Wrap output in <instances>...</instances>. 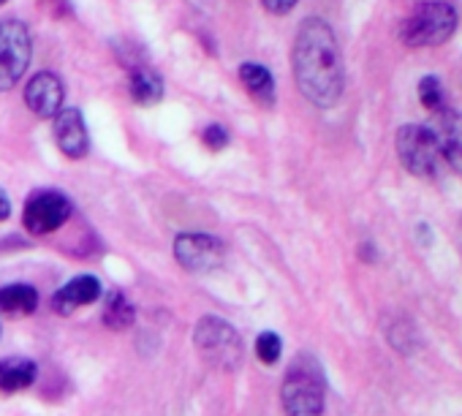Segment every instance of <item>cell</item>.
<instances>
[{
	"label": "cell",
	"instance_id": "obj_13",
	"mask_svg": "<svg viewBox=\"0 0 462 416\" xmlns=\"http://www.w3.org/2000/svg\"><path fill=\"white\" fill-rule=\"evenodd\" d=\"M36 362L23 359V356H12L0 362V389L4 392H20L25 386H31L36 381Z\"/></svg>",
	"mask_w": 462,
	"mask_h": 416
},
{
	"label": "cell",
	"instance_id": "obj_22",
	"mask_svg": "<svg viewBox=\"0 0 462 416\" xmlns=\"http://www.w3.org/2000/svg\"><path fill=\"white\" fill-rule=\"evenodd\" d=\"M9 213H12V204H9L6 193L0 190V221H6V218H9Z\"/></svg>",
	"mask_w": 462,
	"mask_h": 416
},
{
	"label": "cell",
	"instance_id": "obj_7",
	"mask_svg": "<svg viewBox=\"0 0 462 416\" xmlns=\"http://www.w3.org/2000/svg\"><path fill=\"white\" fill-rule=\"evenodd\" d=\"M71 218V201L60 190H42L25 204V229L31 235H50Z\"/></svg>",
	"mask_w": 462,
	"mask_h": 416
},
{
	"label": "cell",
	"instance_id": "obj_5",
	"mask_svg": "<svg viewBox=\"0 0 462 416\" xmlns=\"http://www.w3.org/2000/svg\"><path fill=\"white\" fill-rule=\"evenodd\" d=\"M33 55V44H31V33L20 20H6L0 23V93L12 90Z\"/></svg>",
	"mask_w": 462,
	"mask_h": 416
},
{
	"label": "cell",
	"instance_id": "obj_23",
	"mask_svg": "<svg viewBox=\"0 0 462 416\" xmlns=\"http://www.w3.org/2000/svg\"><path fill=\"white\" fill-rule=\"evenodd\" d=\"M0 4H6V0H0Z\"/></svg>",
	"mask_w": 462,
	"mask_h": 416
},
{
	"label": "cell",
	"instance_id": "obj_17",
	"mask_svg": "<svg viewBox=\"0 0 462 416\" xmlns=\"http://www.w3.org/2000/svg\"><path fill=\"white\" fill-rule=\"evenodd\" d=\"M104 321L112 329H125L134 321V305L120 291H112V297L106 300V308H104Z\"/></svg>",
	"mask_w": 462,
	"mask_h": 416
},
{
	"label": "cell",
	"instance_id": "obj_16",
	"mask_svg": "<svg viewBox=\"0 0 462 416\" xmlns=\"http://www.w3.org/2000/svg\"><path fill=\"white\" fill-rule=\"evenodd\" d=\"M39 305V294L33 286L17 283L0 289V313H33Z\"/></svg>",
	"mask_w": 462,
	"mask_h": 416
},
{
	"label": "cell",
	"instance_id": "obj_8",
	"mask_svg": "<svg viewBox=\"0 0 462 416\" xmlns=\"http://www.w3.org/2000/svg\"><path fill=\"white\" fill-rule=\"evenodd\" d=\"M174 254L177 262L193 273H207L212 267H217L223 262V248L215 237L209 235H199V232H188L180 235L174 243Z\"/></svg>",
	"mask_w": 462,
	"mask_h": 416
},
{
	"label": "cell",
	"instance_id": "obj_9",
	"mask_svg": "<svg viewBox=\"0 0 462 416\" xmlns=\"http://www.w3.org/2000/svg\"><path fill=\"white\" fill-rule=\"evenodd\" d=\"M438 142V150H440V158L462 174V115L459 112H451V109H443L435 115L432 125H427Z\"/></svg>",
	"mask_w": 462,
	"mask_h": 416
},
{
	"label": "cell",
	"instance_id": "obj_3",
	"mask_svg": "<svg viewBox=\"0 0 462 416\" xmlns=\"http://www.w3.org/2000/svg\"><path fill=\"white\" fill-rule=\"evenodd\" d=\"M281 400L289 416H321L324 411V378L316 362L297 359L289 370Z\"/></svg>",
	"mask_w": 462,
	"mask_h": 416
},
{
	"label": "cell",
	"instance_id": "obj_15",
	"mask_svg": "<svg viewBox=\"0 0 462 416\" xmlns=\"http://www.w3.org/2000/svg\"><path fill=\"white\" fill-rule=\"evenodd\" d=\"M131 98L142 106H152L163 98V82L158 74L139 69L131 74Z\"/></svg>",
	"mask_w": 462,
	"mask_h": 416
},
{
	"label": "cell",
	"instance_id": "obj_19",
	"mask_svg": "<svg viewBox=\"0 0 462 416\" xmlns=\"http://www.w3.org/2000/svg\"><path fill=\"white\" fill-rule=\"evenodd\" d=\"M281 351H283V343H281V337H278L275 332L259 335V340H256V354H259V359H262L264 365H275V362L281 359Z\"/></svg>",
	"mask_w": 462,
	"mask_h": 416
},
{
	"label": "cell",
	"instance_id": "obj_2",
	"mask_svg": "<svg viewBox=\"0 0 462 416\" xmlns=\"http://www.w3.org/2000/svg\"><path fill=\"white\" fill-rule=\"evenodd\" d=\"M457 31V14L443 0L419 4L400 25V39L408 47H438Z\"/></svg>",
	"mask_w": 462,
	"mask_h": 416
},
{
	"label": "cell",
	"instance_id": "obj_4",
	"mask_svg": "<svg viewBox=\"0 0 462 416\" xmlns=\"http://www.w3.org/2000/svg\"><path fill=\"white\" fill-rule=\"evenodd\" d=\"M397 155L416 177H435L443 161L432 131L421 123H408L397 131Z\"/></svg>",
	"mask_w": 462,
	"mask_h": 416
},
{
	"label": "cell",
	"instance_id": "obj_6",
	"mask_svg": "<svg viewBox=\"0 0 462 416\" xmlns=\"http://www.w3.org/2000/svg\"><path fill=\"white\" fill-rule=\"evenodd\" d=\"M196 346L204 359L217 367H237L243 359V346L237 332L217 319H204L196 329Z\"/></svg>",
	"mask_w": 462,
	"mask_h": 416
},
{
	"label": "cell",
	"instance_id": "obj_18",
	"mask_svg": "<svg viewBox=\"0 0 462 416\" xmlns=\"http://www.w3.org/2000/svg\"><path fill=\"white\" fill-rule=\"evenodd\" d=\"M419 98H421V104L430 109V112H443L446 106H443V88H440V82L435 79V77H424L421 82H419Z\"/></svg>",
	"mask_w": 462,
	"mask_h": 416
},
{
	"label": "cell",
	"instance_id": "obj_10",
	"mask_svg": "<svg viewBox=\"0 0 462 416\" xmlns=\"http://www.w3.org/2000/svg\"><path fill=\"white\" fill-rule=\"evenodd\" d=\"M55 139H58V147L63 155H69V158H85L88 155L90 139H88V128H85L79 109L69 106V109H60L55 115Z\"/></svg>",
	"mask_w": 462,
	"mask_h": 416
},
{
	"label": "cell",
	"instance_id": "obj_21",
	"mask_svg": "<svg viewBox=\"0 0 462 416\" xmlns=\"http://www.w3.org/2000/svg\"><path fill=\"white\" fill-rule=\"evenodd\" d=\"M262 4L270 14H289L300 0H262Z\"/></svg>",
	"mask_w": 462,
	"mask_h": 416
},
{
	"label": "cell",
	"instance_id": "obj_11",
	"mask_svg": "<svg viewBox=\"0 0 462 416\" xmlns=\"http://www.w3.org/2000/svg\"><path fill=\"white\" fill-rule=\"evenodd\" d=\"M25 104L39 115V117H55L63 104V82L52 71L36 74L28 88H25Z\"/></svg>",
	"mask_w": 462,
	"mask_h": 416
},
{
	"label": "cell",
	"instance_id": "obj_1",
	"mask_svg": "<svg viewBox=\"0 0 462 416\" xmlns=\"http://www.w3.org/2000/svg\"><path fill=\"white\" fill-rule=\"evenodd\" d=\"M294 79L300 93L321 106L329 109L343 96V55L335 39V31L310 17L300 25L294 42Z\"/></svg>",
	"mask_w": 462,
	"mask_h": 416
},
{
	"label": "cell",
	"instance_id": "obj_20",
	"mask_svg": "<svg viewBox=\"0 0 462 416\" xmlns=\"http://www.w3.org/2000/svg\"><path fill=\"white\" fill-rule=\"evenodd\" d=\"M201 139H204V144H207L209 150H223V147L228 144V134H226V128L217 125V123L207 125L204 134H201Z\"/></svg>",
	"mask_w": 462,
	"mask_h": 416
},
{
	"label": "cell",
	"instance_id": "obj_14",
	"mask_svg": "<svg viewBox=\"0 0 462 416\" xmlns=\"http://www.w3.org/2000/svg\"><path fill=\"white\" fill-rule=\"evenodd\" d=\"M240 79H243V85L251 90V96L259 104H264V106L275 104V79H273V74L264 66H259V63L240 66Z\"/></svg>",
	"mask_w": 462,
	"mask_h": 416
},
{
	"label": "cell",
	"instance_id": "obj_12",
	"mask_svg": "<svg viewBox=\"0 0 462 416\" xmlns=\"http://www.w3.org/2000/svg\"><path fill=\"white\" fill-rule=\"evenodd\" d=\"M98 294H101L98 278H93V275H79V278H74L71 283H66V286L55 294L52 305H55L58 313L69 316V313H74V310H79V308L96 302Z\"/></svg>",
	"mask_w": 462,
	"mask_h": 416
}]
</instances>
